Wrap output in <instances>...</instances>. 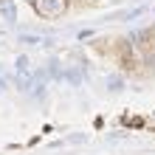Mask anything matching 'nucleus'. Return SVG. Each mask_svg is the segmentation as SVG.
I'll return each instance as SVG.
<instances>
[{
	"label": "nucleus",
	"instance_id": "1",
	"mask_svg": "<svg viewBox=\"0 0 155 155\" xmlns=\"http://www.w3.org/2000/svg\"><path fill=\"white\" fill-rule=\"evenodd\" d=\"M0 14H3L6 23H17V6H14V0H0Z\"/></svg>",
	"mask_w": 155,
	"mask_h": 155
},
{
	"label": "nucleus",
	"instance_id": "2",
	"mask_svg": "<svg viewBox=\"0 0 155 155\" xmlns=\"http://www.w3.org/2000/svg\"><path fill=\"white\" fill-rule=\"evenodd\" d=\"M107 90H110V93H121L124 90V76H118V74L107 76Z\"/></svg>",
	"mask_w": 155,
	"mask_h": 155
},
{
	"label": "nucleus",
	"instance_id": "3",
	"mask_svg": "<svg viewBox=\"0 0 155 155\" xmlns=\"http://www.w3.org/2000/svg\"><path fill=\"white\" fill-rule=\"evenodd\" d=\"M17 40H20L23 45H42V40H45V37H40V34H25V31H23Z\"/></svg>",
	"mask_w": 155,
	"mask_h": 155
},
{
	"label": "nucleus",
	"instance_id": "4",
	"mask_svg": "<svg viewBox=\"0 0 155 155\" xmlns=\"http://www.w3.org/2000/svg\"><path fill=\"white\" fill-rule=\"evenodd\" d=\"M14 74H31V68H28V57H25V54H20V57H17Z\"/></svg>",
	"mask_w": 155,
	"mask_h": 155
},
{
	"label": "nucleus",
	"instance_id": "5",
	"mask_svg": "<svg viewBox=\"0 0 155 155\" xmlns=\"http://www.w3.org/2000/svg\"><path fill=\"white\" fill-rule=\"evenodd\" d=\"M6 87H8V79L0 74V93H6Z\"/></svg>",
	"mask_w": 155,
	"mask_h": 155
}]
</instances>
